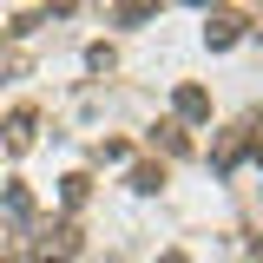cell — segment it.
I'll list each match as a JSON object with an SVG mask.
<instances>
[{
    "label": "cell",
    "instance_id": "6da1fadb",
    "mask_svg": "<svg viewBox=\"0 0 263 263\" xmlns=\"http://www.w3.org/2000/svg\"><path fill=\"white\" fill-rule=\"evenodd\" d=\"M72 257H79V224H40L33 263H72Z\"/></svg>",
    "mask_w": 263,
    "mask_h": 263
},
{
    "label": "cell",
    "instance_id": "7a4b0ae2",
    "mask_svg": "<svg viewBox=\"0 0 263 263\" xmlns=\"http://www.w3.org/2000/svg\"><path fill=\"white\" fill-rule=\"evenodd\" d=\"M237 33H243V13H211L204 20V46L224 53V46H237Z\"/></svg>",
    "mask_w": 263,
    "mask_h": 263
},
{
    "label": "cell",
    "instance_id": "3957f363",
    "mask_svg": "<svg viewBox=\"0 0 263 263\" xmlns=\"http://www.w3.org/2000/svg\"><path fill=\"white\" fill-rule=\"evenodd\" d=\"M33 132H40V112L33 105H20V112H7V152H27Z\"/></svg>",
    "mask_w": 263,
    "mask_h": 263
},
{
    "label": "cell",
    "instance_id": "277c9868",
    "mask_svg": "<svg viewBox=\"0 0 263 263\" xmlns=\"http://www.w3.org/2000/svg\"><path fill=\"white\" fill-rule=\"evenodd\" d=\"M171 105H178V119H211V92H204V86H191V79L171 92Z\"/></svg>",
    "mask_w": 263,
    "mask_h": 263
},
{
    "label": "cell",
    "instance_id": "5b68a950",
    "mask_svg": "<svg viewBox=\"0 0 263 263\" xmlns=\"http://www.w3.org/2000/svg\"><path fill=\"white\" fill-rule=\"evenodd\" d=\"M0 204H7V217L33 224V191H27V184H7V191H0Z\"/></svg>",
    "mask_w": 263,
    "mask_h": 263
},
{
    "label": "cell",
    "instance_id": "8992f818",
    "mask_svg": "<svg viewBox=\"0 0 263 263\" xmlns=\"http://www.w3.org/2000/svg\"><path fill=\"white\" fill-rule=\"evenodd\" d=\"M86 191H92V178H86V171H72V178H60V197L72 204V211L86 204Z\"/></svg>",
    "mask_w": 263,
    "mask_h": 263
},
{
    "label": "cell",
    "instance_id": "52a82bcc",
    "mask_svg": "<svg viewBox=\"0 0 263 263\" xmlns=\"http://www.w3.org/2000/svg\"><path fill=\"white\" fill-rule=\"evenodd\" d=\"M158 184H164L158 164H132V191H158Z\"/></svg>",
    "mask_w": 263,
    "mask_h": 263
},
{
    "label": "cell",
    "instance_id": "ba28073f",
    "mask_svg": "<svg viewBox=\"0 0 263 263\" xmlns=\"http://www.w3.org/2000/svg\"><path fill=\"white\" fill-rule=\"evenodd\" d=\"M112 20H125V27H145V20H158V7H152V0H138V7H119Z\"/></svg>",
    "mask_w": 263,
    "mask_h": 263
},
{
    "label": "cell",
    "instance_id": "9c48e42d",
    "mask_svg": "<svg viewBox=\"0 0 263 263\" xmlns=\"http://www.w3.org/2000/svg\"><path fill=\"white\" fill-rule=\"evenodd\" d=\"M152 145H164V152L178 158V152H184V125H158V132H152Z\"/></svg>",
    "mask_w": 263,
    "mask_h": 263
},
{
    "label": "cell",
    "instance_id": "30bf717a",
    "mask_svg": "<svg viewBox=\"0 0 263 263\" xmlns=\"http://www.w3.org/2000/svg\"><path fill=\"white\" fill-rule=\"evenodd\" d=\"M158 263H191V257H184V250H164V257H158Z\"/></svg>",
    "mask_w": 263,
    "mask_h": 263
}]
</instances>
